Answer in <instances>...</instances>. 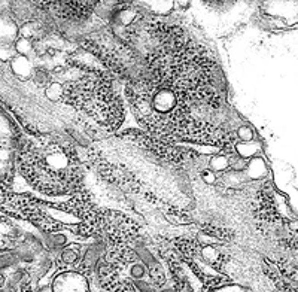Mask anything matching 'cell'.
Listing matches in <instances>:
<instances>
[{"label": "cell", "instance_id": "obj_1", "mask_svg": "<svg viewBox=\"0 0 298 292\" xmlns=\"http://www.w3.org/2000/svg\"><path fill=\"white\" fill-rule=\"evenodd\" d=\"M19 167L33 187L48 194L66 193L76 179L70 155L57 143L28 146L21 154Z\"/></svg>", "mask_w": 298, "mask_h": 292}, {"label": "cell", "instance_id": "obj_2", "mask_svg": "<svg viewBox=\"0 0 298 292\" xmlns=\"http://www.w3.org/2000/svg\"><path fill=\"white\" fill-rule=\"evenodd\" d=\"M52 292H90V290L84 276L67 272L55 278L52 284Z\"/></svg>", "mask_w": 298, "mask_h": 292}, {"label": "cell", "instance_id": "obj_3", "mask_svg": "<svg viewBox=\"0 0 298 292\" xmlns=\"http://www.w3.org/2000/svg\"><path fill=\"white\" fill-rule=\"evenodd\" d=\"M100 254H101V249H100L99 246H91V248H88L85 257H84V266H85L87 269H93V267L99 263Z\"/></svg>", "mask_w": 298, "mask_h": 292}, {"label": "cell", "instance_id": "obj_4", "mask_svg": "<svg viewBox=\"0 0 298 292\" xmlns=\"http://www.w3.org/2000/svg\"><path fill=\"white\" fill-rule=\"evenodd\" d=\"M78 258H79V251H75L73 248H67L61 254V260L66 264H73L75 261H78Z\"/></svg>", "mask_w": 298, "mask_h": 292}, {"label": "cell", "instance_id": "obj_5", "mask_svg": "<svg viewBox=\"0 0 298 292\" xmlns=\"http://www.w3.org/2000/svg\"><path fill=\"white\" fill-rule=\"evenodd\" d=\"M133 285L137 292H157L155 287L149 284L148 281H133Z\"/></svg>", "mask_w": 298, "mask_h": 292}, {"label": "cell", "instance_id": "obj_6", "mask_svg": "<svg viewBox=\"0 0 298 292\" xmlns=\"http://www.w3.org/2000/svg\"><path fill=\"white\" fill-rule=\"evenodd\" d=\"M13 263H15V258L12 255H3V257H0V270H3L6 267H10Z\"/></svg>", "mask_w": 298, "mask_h": 292}, {"label": "cell", "instance_id": "obj_7", "mask_svg": "<svg viewBox=\"0 0 298 292\" xmlns=\"http://www.w3.org/2000/svg\"><path fill=\"white\" fill-rule=\"evenodd\" d=\"M52 243L54 246H63L66 243V237L64 236H52Z\"/></svg>", "mask_w": 298, "mask_h": 292}, {"label": "cell", "instance_id": "obj_8", "mask_svg": "<svg viewBox=\"0 0 298 292\" xmlns=\"http://www.w3.org/2000/svg\"><path fill=\"white\" fill-rule=\"evenodd\" d=\"M157 292H176L173 288H164V290H161V291H157Z\"/></svg>", "mask_w": 298, "mask_h": 292}, {"label": "cell", "instance_id": "obj_9", "mask_svg": "<svg viewBox=\"0 0 298 292\" xmlns=\"http://www.w3.org/2000/svg\"><path fill=\"white\" fill-rule=\"evenodd\" d=\"M3 284H4V276H3V275L0 273V287H1Z\"/></svg>", "mask_w": 298, "mask_h": 292}]
</instances>
